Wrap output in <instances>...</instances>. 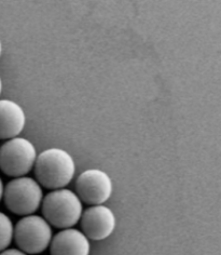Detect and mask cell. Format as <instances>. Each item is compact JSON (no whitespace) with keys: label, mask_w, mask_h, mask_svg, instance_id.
Here are the masks:
<instances>
[{"label":"cell","mask_w":221,"mask_h":255,"mask_svg":"<svg viewBox=\"0 0 221 255\" xmlns=\"http://www.w3.org/2000/svg\"><path fill=\"white\" fill-rule=\"evenodd\" d=\"M14 226L9 216L0 212V252L7 250L13 240Z\"/></svg>","instance_id":"10"},{"label":"cell","mask_w":221,"mask_h":255,"mask_svg":"<svg viewBox=\"0 0 221 255\" xmlns=\"http://www.w3.org/2000/svg\"><path fill=\"white\" fill-rule=\"evenodd\" d=\"M1 53H2V43H1V40H0V56H1Z\"/></svg>","instance_id":"14"},{"label":"cell","mask_w":221,"mask_h":255,"mask_svg":"<svg viewBox=\"0 0 221 255\" xmlns=\"http://www.w3.org/2000/svg\"><path fill=\"white\" fill-rule=\"evenodd\" d=\"M34 169L40 186L55 190L65 188L74 180L75 162L65 149L48 148L37 156Z\"/></svg>","instance_id":"1"},{"label":"cell","mask_w":221,"mask_h":255,"mask_svg":"<svg viewBox=\"0 0 221 255\" xmlns=\"http://www.w3.org/2000/svg\"><path fill=\"white\" fill-rule=\"evenodd\" d=\"M26 125V115L16 102L0 100V139L17 137Z\"/></svg>","instance_id":"9"},{"label":"cell","mask_w":221,"mask_h":255,"mask_svg":"<svg viewBox=\"0 0 221 255\" xmlns=\"http://www.w3.org/2000/svg\"><path fill=\"white\" fill-rule=\"evenodd\" d=\"M0 255H28V254L21 251L20 249H7V250L0 252Z\"/></svg>","instance_id":"11"},{"label":"cell","mask_w":221,"mask_h":255,"mask_svg":"<svg viewBox=\"0 0 221 255\" xmlns=\"http://www.w3.org/2000/svg\"><path fill=\"white\" fill-rule=\"evenodd\" d=\"M112 181L105 171L88 169L75 181V194L82 202L91 206L104 205L112 195Z\"/></svg>","instance_id":"6"},{"label":"cell","mask_w":221,"mask_h":255,"mask_svg":"<svg viewBox=\"0 0 221 255\" xmlns=\"http://www.w3.org/2000/svg\"><path fill=\"white\" fill-rule=\"evenodd\" d=\"M37 150L33 142L25 137L8 139L0 147V169L11 177H22L34 169Z\"/></svg>","instance_id":"5"},{"label":"cell","mask_w":221,"mask_h":255,"mask_svg":"<svg viewBox=\"0 0 221 255\" xmlns=\"http://www.w3.org/2000/svg\"><path fill=\"white\" fill-rule=\"evenodd\" d=\"M51 255H90V240L79 229H62L52 238Z\"/></svg>","instance_id":"8"},{"label":"cell","mask_w":221,"mask_h":255,"mask_svg":"<svg viewBox=\"0 0 221 255\" xmlns=\"http://www.w3.org/2000/svg\"><path fill=\"white\" fill-rule=\"evenodd\" d=\"M1 92H2V80H1V77H0V95H1Z\"/></svg>","instance_id":"13"},{"label":"cell","mask_w":221,"mask_h":255,"mask_svg":"<svg viewBox=\"0 0 221 255\" xmlns=\"http://www.w3.org/2000/svg\"><path fill=\"white\" fill-rule=\"evenodd\" d=\"M13 238L21 251L40 254L51 245L52 226L40 215H27L16 223Z\"/></svg>","instance_id":"4"},{"label":"cell","mask_w":221,"mask_h":255,"mask_svg":"<svg viewBox=\"0 0 221 255\" xmlns=\"http://www.w3.org/2000/svg\"><path fill=\"white\" fill-rule=\"evenodd\" d=\"M3 191H4V185H3L1 177H0V201H1L3 198Z\"/></svg>","instance_id":"12"},{"label":"cell","mask_w":221,"mask_h":255,"mask_svg":"<svg viewBox=\"0 0 221 255\" xmlns=\"http://www.w3.org/2000/svg\"><path fill=\"white\" fill-rule=\"evenodd\" d=\"M41 208L42 218L51 226L61 229L78 224L83 213L82 201L74 191L67 188L52 190L43 197Z\"/></svg>","instance_id":"2"},{"label":"cell","mask_w":221,"mask_h":255,"mask_svg":"<svg viewBox=\"0 0 221 255\" xmlns=\"http://www.w3.org/2000/svg\"><path fill=\"white\" fill-rule=\"evenodd\" d=\"M3 200L12 213L27 216L34 214L41 207L43 191L35 178L16 177L5 185Z\"/></svg>","instance_id":"3"},{"label":"cell","mask_w":221,"mask_h":255,"mask_svg":"<svg viewBox=\"0 0 221 255\" xmlns=\"http://www.w3.org/2000/svg\"><path fill=\"white\" fill-rule=\"evenodd\" d=\"M81 226L87 239L100 241L112 235L117 226L116 215L112 210L104 205L92 206L82 213Z\"/></svg>","instance_id":"7"}]
</instances>
